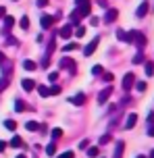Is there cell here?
I'll list each match as a JSON object with an SVG mask.
<instances>
[{
	"label": "cell",
	"mask_w": 154,
	"mask_h": 158,
	"mask_svg": "<svg viewBox=\"0 0 154 158\" xmlns=\"http://www.w3.org/2000/svg\"><path fill=\"white\" fill-rule=\"evenodd\" d=\"M117 17H119V10L117 8H108L106 17H104V23H113V21H117Z\"/></svg>",
	"instance_id": "8"
},
{
	"label": "cell",
	"mask_w": 154,
	"mask_h": 158,
	"mask_svg": "<svg viewBox=\"0 0 154 158\" xmlns=\"http://www.w3.org/2000/svg\"><path fill=\"white\" fill-rule=\"evenodd\" d=\"M133 85H135V75H133V73H127V75L123 77V89L129 92Z\"/></svg>",
	"instance_id": "2"
},
{
	"label": "cell",
	"mask_w": 154,
	"mask_h": 158,
	"mask_svg": "<svg viewBox=\"0 0 154 158\" xmlns=\"http://www.w3.org/2000/svg\"><path fill=\"white\" fill-rule=\"evenodd\" d=\"M17 158H25V156H23V154H19V156H17Z\"/></svg>",
	"instance_id": "49"
},
{
	"label": "cell",
	"mask_w": 154,
	"mask_h": 158,
	"mask_svg": "<svg viewBox=\"0 0 154 158\" xmlns=\"http://www.w3.org/2000/svg\"><path fill=\"white\" fill-rule=\"evenodd\" d=\"M89 23H92V25H98V23H100V19H98V17H92V19H89Z\"/></svg>",
	"instance_id": "40"
},
{
	"label": "cell",
	"mask_w": 154,
	"mask_h": 158,
	"mask_svg": "<svg viewBox=\"0 0 154 158\" xmlns=\"http://www.w3.org/2000/svg\"><path fill=\"white\" fill-rule=\"evenodd\" d=\"M50 94H60V87H58V85H52V87H50Z\"/></svg>",
	"instance_id": "36"
},
{
	"label": "cell",
	"mask_w": 154,
	"mask_h": 158,
	"mask_svg": "<svg viewBox=\"0 0 154 158\" xmlns=\"http://www.w3.org/2000/svg\"><path fill=\"white\" fill-rule=\"evenodd\" d=\"M75 35H77V38H83V35H85V27H77V29H75Z\"/></svg>",
	"instance_id": "28"
},
{
	"label": "cell",
	"mask_w": 154,
	"mask_h": 158,
	"mask_svg": "<svg viewBox=\"0 0 154 158\" xmlns=\"http://www.w3.org/2000/svg\"><path fill=\"white\" fill-rule=\"evenodd\" d=\"M23 69H25V71H35V63H33V60H25Z\"/></svg>",
	"instance_id": "18"
},
{
	"label": "cell",
	"mask_w": 154,
	"mask_h": 158,
	"mask_svg": "<svg viewBox=\"0 0 154 158\" xmlns=\"http://www.w3.org/2000/svg\"><path fill=\"white\" fill-rule=\"evenodd\" d=\"M60 135H63V131H60V129H52V139H58Z\"/></svg>",
	"instance_id": "31"
},
{
	"label": "cell",
	"mask_w": 154,
	"mask_h": 158,
	"mask_svg": "<svg viewBox=\"0 0 154 158\" xmlns=\"http://www.w3.org/2000/svg\"><path fill=\"white\" fill-rule=\"evenodd\" d=\"M56 79H58V73H56V71L48 73V81H56Z\"/></svg>",
	"instance_id": "32"
},
{
	"label": "cell",
	"mask_w": 154,
	"mask_h": 158,
	"mask_svg": "<svg viewBox=\"0 0 154 158\" xmlns=\"http://www.w3.org/2000/svg\"><path fill=\"white\" fill-rule=\"evenodd\" d=\"M98 42H100V38H94V40H92L88 46L83 48V56H92V54H94V52H96V48H98Z\"/></svg>",
	"instance_id": "3"
},
{
	"label": "cell",
	"mask_w": 154,
	"mask_h": 158,
	"mask_svg": "<svg viewBox=\"0 0 154 158\" xmlns=\"http://www.w3.org/2000/svg\"><path fill=\"white\" fill-rule=\"evenodd\" d=\"M129 44H135L138 50H144V46H146V35L142 31H129Z\"/></svg>",
	"instance_id": "1"
},
{
	"label": "cell",
	"mask_w": 154,
	"mask_h": 158,
	"mask_svg": "<svg viewBox=\"0 0 154 158\" xmlns=\"http://www.w3.org/2000/svg\"><path fill=\"white\" fill-rule=\"evenodd\" d=\"M135 123H138V114H129L127 121H125V129H133Z\"/></svg>",
	"instance_id": "13"
},
{
	"label": "cell",
	"mask_w": 154,
	"mask_h": 158,
	"mask_svg": "<svg viewBox=\"0 0 154 158\" xmlns=\"http://www.w3.org/2000/svg\"><path fill=\"white\" fill-rule=\"evenodd\" d=\"M117 40H121V42H129V33H125L123 29L117 31Z\"/></svg>",
	"instance_id": "17"
},
{
	"label": "cell",
	"mask_w": 154,
	"mask_h": 158,
	"mask_svg": "<svg viewBox=\"0 0 154 158\" xmlns=\"http://www.w3.org/2000/svg\"><path fill=\"white\" fill-rule=\"evenodd\" d=\"M2 63H6V56H4L2 52H0V64H2Z\"/></svg>",
	"instance_id": "45"
},
{
	"label": "cell",
	"mask_w": 154,
	"mask_h": 158,
	"mask_svg": "<svg viewBox=\"0 0 154 158\" xmlns=\"http://www.w3.org/2000/svg\"><path fill=\"white\" fill-rule=\"evenodd\" d=\"M15 2H17V0H15Z\"/></svg>",
	"instance_id": "52"
},
{
	"label": "cell",
	"mask_w": 154,
	"mask_h": 158,
	"mask_svg": "<svg viewBox=\"0 0 154 158\" xmlns=\"http://www.w3.org/2000/svg\"><path fill=\"white\" fill-rule=\"evenodd\" d=\"M19 25H21L23 29H29V19H27V17H21V21H19Z\"/></svg>",
	"instance_id": "24"
},
{
	"label": "cell",
	"mask_w": 154,
	"mask_h": 158,
	"mask_svg": "<svg viewBox=\"0 0 154 158\" xmlns=\"http://www.w3.org/2000/svg\"><path fill=\"white\" fill-rule=\"evenodd\" d=\"M52 23H54V17H52V15H44V17H42V21H40L42 29H48V27H52Z\"/></svg>",
	"instance_id": "9"
},
{
	"label": "cell",
	"mask_w": 154,
	"mask_h": 158,
	"mask_svg": "<svg viewBox=\"0 0 154 158\" xmlns=\"http://www.w3.org/2000/svg\"><path fill=\"white\" fill-rule=\"evenodd\" d=\"M123 148H125V143H123V142L117 143V150H114V158H123Z\"/></svg>",
	"instance_id": "16"
},
{
	"label": "cell",
	"mask_w": 154,
	"mask_h": 158,
	"mask_svg": "<svg viewBox=\"0 0 154 158\" xmlns=\"http://www.w3.org/2000/svg\"><path fill=\"white\" fill-rule=\"evenodd\" d=\"M98 154H100V150H98V148H88V156L89 158H98Z\"/></svg>",
	"instance_id": "22"
},
{
	"label": "cell",
	"mask_w": 154,
	"mask_h": 158,
	"mask_svg": "<svg viewBox=\"0 0 154 158\" xmlns=\"http://www.w3.org/2000/svg\"><path fill=\"white\" fill-rule=\"evenodd\" d=\"M35 87H38V94H40L42 98H46V96L50 94V89H48V87H44V85H35Z\"/></svg>",
	"instance_id": "19"
},
{
	"label": "cell",
	"mask_w": 154,
	"mask_h": 158,
	"mask_svg": "<svg viewBox=\"0 0 154 158\" xmlns=\"http://www.w3.org/2000/svg\"><path fill=\"white\" fill-rule=\"evenodd\" d=\"M148 123H154V112H150V117H148Z\"/></svg>",
	"instance_id": "46"
},
{
	"label": "cell",
	"mask_w": 154,
	"mask_h": 158,
	"mask_svg": "<svg viewBox=\"0 0 154 158\" xmlns=\"http://www.w3.org/2000/svg\"><path fill=\"white\" fill-rule=\"evenodd\" d=\"M46 4H48V0H38V6H40V8H44Z\"/></svg>",
	"instance_id": "39"
},
{
	"label": "cell",
	"mask_w": 154,
	"mask_h": 158,
	"mask_svg": "<svg viewBox=\"0 0 154 158\" xmlns=\"http://www.w3.org/2000/svg\"><path fill=\"white\" fill-rule=\"evenodd\" d=\"M69 102L75 104V106H81V104H85V96H83V94H77V96H73V98H69Z\"/></svg>",
	"instance_id": "12"
},
{
	"label": "cell",
	"mask_w": 154,
	"mask_h": 158,
	"mask_svg": "<svg viewBox=\"0 0 154 158\" xmlns=\"http://www.w3.org/2000/svg\"><path fill=\"white\" fill-rule=\"evenodd\" d=\"M58 35H60V38H65V40H69L71 35H73V25H71V23L63 25V27H60V31H58Z\"/></svg>",
	"instance_id": "7"
},
{
	"label": "cell",
	"mask_w": 154,
	"mask_h": 158,
	"mask_svg": "<svg viewBox=\"0 0 154 158\" xmlns=\"http://www.w3.org/2000/svg\"><path fill=\"white\" fill-rule=\"evenodd\" d=\"M148 135H150V137H154V127H150V131H148Z\"/></svg>",
	"instance_id": "48"
},
{
	"label": "cell",
	"mask_w": 154,
	"mask_h": 158,
	"mask_svg": "<svg viewBox=\"0 0 154 158\" xmlns=\"http://www.w3.org/2000/svg\"><path fill=\"white\" fill-rule=\"evenodd\" d=\"M46 154H48V156H54V154H56V143H54V142L46 148Z\"/></svg>",
	"instance_id": "21"
},
{
	"label": "cell",
	"mask_w": 154,
	"mask_h": 158,
	"mask_svg": "<svg viewBox=\"0 0 154 158\" xmlns=\"http://www.w3.org/2000/svg\"><path fill=\"white\" fill-rule=\"evenodd\" d=\"M138 158H146V156H138Z\"/></svg>",
	"instance_id": "51"
},
{
	"label": "cell",
	"mask_w": 154,
	"mask_h": 158,
	"mask_svg": "<svg viewBox=\"0 0 154 158\" xmlns=\"http://www.w3.org/2000/svg\"><path fill=\"white\" fill-rule=\"evenodd\" d=\"M13 25H15V19H13V17H8V15H4V31H2V33H4V35H8Z\"/></svg>",
	"instance_id": "10"
},
{
	"label": "cell",
	"mask_w": 154,
	"mask_h": 158,
	"mask_svg": "<svg viewBox=\"0 0 154 158\" xmlns=\"http://www.w3.org/2000/svg\"><path fill=\"white\" fill-rule=\"evenodd\" d=\"M10 146H13V148H21V146H23V139H21V137H13V139H10Z\"/></svg>",
	"instance_id": "20"
},
{
	"label": "cell",
	"mask_w": 154,
	"mask_h": 158,
	"mask_svg": "<svg viewBox=\"0 0 154 158\" xmlns=\"http://www.w3.org/2000/svg\"><path fill=\"white\" fill-rule=\"evenodd\" d=\"M104 81H113V75L110 73H104Z\"/></svg>",
	"instance_id": "42"
},
{
	"label": "cell",
	"mask_w": 154,
	"mask_h": 158,
	"mask_svg": "<svg viewBox=\"0 0 154 158\" xmlns=\"http://www.w3.org/2000/svg\"><path fill=\"white\" fill-rule=\"evenodd\" d=\"M77 48H79V46H77V44H73V42H71V44H67V46L63 48V50H65V52H71V50H77Z\"/></svg>",
	"instance_id": "27"
},
{
	"label": "cell",
	"mask_w": 154,
	"mask_h": 158,
	"mask_svg": "<svg viewBox=\"0 0 154 158\" xmlns=\"http://www.w3.org/2000/svg\"><path fill=\"white\" fill-rule=\"evenodd\" d=\"M135 87H138V92H144V89H146V81H138Z\"/></svg>",
	"instance_id": "30"
},
{
	"label": "cell",
	"mask_w": 154,
	"mask_h": 158,
	"mask_svg": "<svg viewBox=\"0 0 154 158\" xmlns=\"http://www.w3.org/2000/svg\"><path fill=\"white\" fill-rule=\"evenodd\" d=\"M150 158H154V150H152V154H150Z\"/></svg>",
	"instance_id": "50"
},
{
	"label": "cell",
	"mask_w": 154,
	"mask_h": 158,
	"mask_svg": "<svg viewBox=\"0 0 154 158\" xmlns=\"http://www.w3.org/2000/svg\"><path fill=\"white\" fill-rule=\"evenodd\" d=\"M88 146H89V142H88V139H83V142L79 143V148H81V150H85V148H88Z\"/></svg>",
	"instance_id": "38"
},
{
	"label": "cell",
	"mask_w": 154,
	"mask_h": 158,
	"mask_svg": "<svg viewBox=\"0 0 154 158\" xmlns=\"http://www.w3.org/2000/svg\"><path fill=\"white\" fill-rule=\"evenodd\" d=\"M4 148H6V142H0V152L4 150Z\"/></svg>",
	"instance_id": "47"
},
{
	"label": "cell",
	"mask_w": 154,
	"mask_h": 158,
	"mask_svg": "<svg viewBox=\"0 0 154 158\" xmlns=\"http://www.w3.org/2000/svg\"><path fill=\"white\" fill-rule=\"evenodd\" d=\"M75 2H77V6H81V4H88L89 0H75Z\"/></svg>",
	"instance_id": "44"
},
{
	"label": "cell",
	"mask_w": 154,
	"mask_h": 158,
	"mask_svg": "<svg viewBox=\"0 0 154 158\" xmlns=\"http://www.w3.org/2000/svg\"><path fill=\"white\" fill-rule=\"evenodd\" d=\"M21 85H23L25 92H33V89H35V81H33V79H23Z\"/></svg>",
	"instance_id": "11"
},
{
	"label": "cell",
	"mask_w": 154,
	"mask_h": 158,
	"mask_svg": "<svg viewBox=\"0 0 154 158\" xmlns=\"http://www.w3.org/2000/svg\"><path fill=\"white\" fill-rule=\"evenodd\" d=\"M154 73V67H152V63H148L146 64V75H152Z\"/></svg>",
	"instance_id": "34"
},
{
	"label": "cell",
	"mask_w": 154,
	"mask_h": 158,
	"mask_svg": "<svg viewBox=\"0 0 154 158\" xmlns=\"http://www.w3.org/2000/svg\"><path fill=\"white\" fill-rule=\"evenodd\" d=\"M4 15H6V8L0 6V19H4Z\"/></svg>",
	"instance_id": "41"
},
{
	"label": "cell",
	"mask_w": 154,
	"mask_h": 158,
	"mask_svg": "<svg viewBox=\"0 0 154 158\" xmlns=\"http://www.w3.org/2000/svg\"><path fill=\"white\" fill-rule=\"evenodd\" d=\"M100 73H102V67H100V64H96V67L92 69V75H100Z\"/></svg>",
	"instance_id": "33"
},
{
	"label": "cell",
	"mask_w": 154,
	"mask_h": 158,
	"mask_svg": "<svg viewBox=\"0 0 154 158\" xmlns=\"http://www.w3.org/2000/svg\"><path fill=\"white\" fill-rule=\"evenodd\" d=\"M60 69H65V71H71V73H75V60L73 58H60Z\"/></svg>",
	"instance_id": "5"
},
{
	"label": "cell",
	"mask_w": 154,
	"mask_h": 158,
	"mask_svg": "<svg viewBox=\"0 0 154 158\" xmlns=\"http://www.w3.org/2000/svg\"><path fill=\"white\" fill-rule=\"evenodd\" d=\"M81 17H83V15H81L79 10H77V8H75L73 13H71V25H77V23H79V19H81Z\"/></svg>",
	"instance_id": "15"
},
{
	"label": "cell",
	"mask_w": 154,
	"mask_h": 158,
	"mask_svg": "<svg viewBox=\"0 0 154 158\" xmlns=\"http://www.w3.org/2000/svg\"><path fill=\"white\" fill-rule=\"evenodd\" d=\"M4 127H6V129H10V131H15V129H17V123H15V121H4Z\"/></svg>",
	"instance_id": "26"
},
{
	"label": "cell",
	"mask_w": 154,
	"mask_h": 158,
	"mask_svg": "<svg viewBox=\"0 0 154 158\" xmlns=\"http://www.w3.org/2000/svg\"><path fill=\"white\" fill-rule=\"evenodd\" d=\"M60 158H73V152H65V154H63Z\"/></svg>",
	"instance_id": "43"
},
{
	"label": "cell",
	"mask_w": 154,
	"mask_h": 158,
	"mask_svg": "<svg viewBox=\"0 0 154 158\" xmlns=\"http://www.w3.org/2000/svg\"><path fill=\"white\" fill-rule=\"evenodd\" d=\"M110 94H113V87H110V85H106L104 89H102V92L98 94V104H104L106 100L110 98Z\"/></svg>",
	"instance_id": "6"
},
{
	"label": "cell",
	"mask_w": 154,
	"mask_h": 158,
	"mask_svg": "<svg viewBox=\"0 0 154 158\" xmlns=\"http://www.w3.org/2000/svg\"><path fill=\"white\" fill-rule=\"evenodd\" d=\"M23 108H25V104L21 102V100H17V102H15V110H17V112H21Z\"/></svg>",
	"instance_id": "29"
},
{
	"label": "cell",
	"mask_w": 154,
	"mask_h": 158,
	"mask_svg": "<svg viewBox=\"0 0 154 158\" xmlns=\"http://www.w3.org/2000/svg\"><path fill=\"white\" fill-rule=\"evenodd\" d=\"M142 60H144V56H142V50H139V54L133 58V63H142Z\"/></svg>",
	"instance_id": "37"
},
{
	"label": "cell",
	"mask_w": 154,
	"mask_h": 158,
	"mask_svg": "<svg viewBox=\"0 0 154 158\" xmlns=\"http://www.w3.org/2000/svg\"><path fill=\"white\" fill-rule=\"evenodd\" d=\"M108 142H110V135H108V133L100 137V143H108Z\"/></svg>",
	"instance_id": "35"
},
{
	"label": "cell",
	"mask_w": 154,
	"mask_h": 158,
	"mask_svg": "<svg viewBox=\"0 0 154 158\" xmlns=\"http://www.w3.org/2000/svg\"><path fill=\"white\" fill-rule=\"evenodd\" d=\"M25 129H29V131H38V129H42L40 123H35V121H27L25 123Z\"/></svg>",
	"instance_id": "14"
},
{
	"label": "cell",
	"mask_w": 154,
	"mask_h": 158,
	"mask_svg": "<svg viewBox=\"0 0 154 158\" xmlns=\"http://www.w3.org/2000/svg\"><path fill=\"white\" fill-rule=\"evenodd\" d=\"M6 87H8V75H6V77H2V79H0V92H4Z\"/></svg>",
	"instance_id": "23"
},
{
	"label": "cell",
	"mask_w": 154,
	"mask_h": 158,
	"mask_svg": "<svg viewBox=\"0 0 154 158\" xmlns=\"http://www.w3.org/2000/svg\"><path fill=\"white\" fill-rule=\"evenodd\" d=\"M6 44H8V46H19V40H17V38H10V35H6Z\"/></svg>",
	"instance_id": "25"
},
{
	"label": "cell",
	"mask_w": 154,
	"mask_h": 158,
	"mask_svg": "<svg viewBox=\"0 0 154 158\" xmlns=\"http://www.w3.org/2000/svg\"><path fill=\"white\" fill-rule=\"evenodd\" d=\"M148 10H150V2L144 0V2L138 6V10H135V17H138V19H144V17L148 15Z\"/></svg>",
	"instance_id": "4"
}]
</instances>
